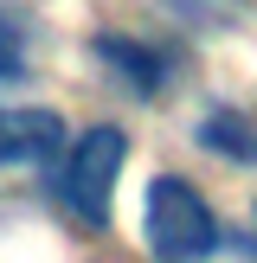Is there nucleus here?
Here are the masks:
<instances>
[{
	"instance_id": "1",
	"label": "nucleus",
	"mask_w": 257,
	"mask_h": 263,
	"mask_svg": "<svg viewBox=\"0 0 257 263\" xmlns=\"http://www.w3.org/2000/svg\"><path fill=\"white\" fill-rule=\"evenodd\" d=\"M141 231H148V257L154 263H206L218 251V212L180 174H154L148 180Z\"/></svg>"
},
{
	"instance_id": "2",
	"label": "nucleus",
	"mask_w": 257,
	"mask_h": 263,
	"mask_svg": "<svg viewBox=\"0 0 257 263\" xmlns=\"http://www.w3.org/2000/svg\"><path fill=\"white\" fill-rule=\"evenodd\" d=\"M122 161H128V135L122 128H109V122H97V128H84V135L71 141V154L58 161V199L71 205L84 225H109V212H116V174H122Z\"/></svg>"
},
{
	"instance_id": "3",
	"label": "nucleus",
	"mask_w": 257,
	"mask_h": 263,
	"mask_svg": "<svg viewBox=\"0 0 257 263\" xmlns=\"http://www.w3.org/2000/svg\"><path fill=\"white\" fill-rule=\"evenodd\" d=\"M64 154V116L58 109H0V167H51Z\"/></svg>"
},
{
	"instance_id": "4",
	"label": "nucleus",
	"mask_w": 257,
	"mask_h": 263,
	"mask_svg": "<svg viewBox=\"0 0 257 263\" xmlns=\"http://www.w3.org/2000/svg\"><path fill=\"white\" fill-rule=\"evenodd\" d=\"M90 51H97L103 64H109L116 77H122L135 97H161V84H167V58L154 45H135V39H122V32H97L90 39Z\"/></svg>"
},
{
	"instance_id": "5",
	"label": "nucleus",
	"mask_w": 257,
	"mask_h": 263,
	"mask_svg": "<svg viewBox=\"0 0 257 263\" xmlns=\"http://www.w3.org/2000/svg\"><path fill=\"white\" fill-rule=\"evenodd\" d=\"M193 141L225 154V161H238V167H257V122L238 116V109H206L199 128H193Z\"/></svg>"
},
{
	"instance_id": "6",
	"label": "nucleus",
	"mask_w": 257,
	"mask_h": 263,
	"mask_svg": "<svg viewBox=\"0 0 257 263\" xmlns=\"http://www.w3.org/2000/svg\"><path fill=\"white\" fill-rule=\"evenodd\" d=\"M26 64V32L13 26V13H0V77H20Z\"/></svg>"
}]
</instances>
